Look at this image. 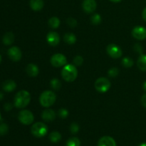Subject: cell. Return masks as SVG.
Returning <instances> with one entry per match:
<instances>
[{
	"mask_svg": "<svg viewBox=\"0 0 146 146\" xmlns=\"http://www.w3.org/2000/svg\"><path fill=\"white\" fill-rule=\"evenodd\" d=\"M56 96L53 91H45L41 94L39 98V102L43 107L48 108L55 103Z\"/></svg>",
	"mask_w": 146,
	"mask_h": 146,
	"instance_id": "3",
	"label": "cell"
},
{
	"mask_svg": "<svg viewBox=\"0 0 146 146\" xmlns=\"http://www.w3.org/2000/svg\"><path fill=\"white\" fill-rule=\"evenodd\" d=\"M3 43L5 45H11L14 41V35L12 32H7L3 36Z\"/></svg>",
	"mask_w": 146,
	"mask_h": 146,
	"instance_id": "19",
	"label": "cell"
},
{
	"mask_svg": "<svg viewBox=\"0 0 146 146\" xmlns=\"http://www.w3.org/2000/svg\"><path fill=\"white\" fill-rule=\"evenodd\" d=\"M142 17H143V19L146 21V8L144 9L143 11Z\"/></svg>",
	"mask_w": 146,
	"mask_h": 146,
	"instance_id": "36",
	"label": "cell"
},
{
	"mask_svg": "<svg viewBox=\"0 0 146 146\" xmlns=\"http://www.w3.org/2000/svg\"><path fill=\"white\" fill-rule=\"evenodd\" d=\"M3 89L7 92H11L17 88V84L13 80H7L3 84Z\"/></svg>",
	"mask_w": 146,
	"mask_h": 146,
	"instance_id": "17",
	"label": "cell"
},
{
	"mask_svg": "<svg viewBox=\"0 0 146 146\" xmlns=\"http://www.w3.org/2000/svg\"><path fill=\"white\" fill-rule=\"evenodd\" d=\"M31 133L36 138H42L48 133V128L44 123L38 122L34 123L31 127Z\"/></svg>",
	"mask_w": 146,
	"mask_h": 146,
	"instance_id": "4",
	"label": "cell"
},
{
	"mask_svg": "<svg viewBox=\"0 0 146 146\" xmlns=\"http://www.w3.org/2000/svg\"><path fill=\"white\" fill-rule=\"evenodd\" d=\"M82 7L84 11L88 14H91L96 9V1L95 0H84L82 3Z\"/></svg>",
	"mask_w": 146,
	"mask_h": 146,
	"instance_id": "11",
	"label": "cell"
},
{
	"mask_svg": "<svg viewBox=\"0 0 146 146\" xmlns=\"http://www.w3.org/2000/svg\"><path fill=\"white\" fill-rule=\"evenodd\" d=\"M58 114L60 118L64 119V118H66L68 115V111L66 109H65V108H61L58 111Z\"/></svg>",
	"mask_w": 146,
	"mask_h": 146,
	"instance_id": "31",
	"label": "cell"
},
{
	"mask_svg": "<svg viewBox=\"0 0 146 146\" xmlns=\"http://www.w3.org/2000/svg\"><path fill=\"white\" fill-rule=\"evenodd\" d=\"M141 104L143 106V107H145L146 108V94H144L142 98H141Z\"/></svg>",
	"mask_w": 146,
	"mask_h": 146,
	"instance_id": "34",
	"label": "cell"
},
{
	"mask_svg": "<svg viewBox=\"0 0 146 146\" xmlns=\"http://www.w3.org/2000/svg\"><path fill=\"white\" fill-rule=\"evenodd\" d=\"M47 42L52 46H56L60 42V36L55 31H51L48 34L46 37Z\"/></svg>",
	"mask_w": 146,
	"mask_h": 146,
	"instance_id": "12",
	"label": "cell"
},
{
	"mask_svg": "<svg viewBox=\"0 0 146 146\" xmlns=\"http://www.w3.org/2000/svg\"><path fill=\"white\" fill-rule=\"evenodd\" d=\"M134 50H135L136 52L140 53V54H142L143 52V47L140 44H136L134 46Z\"/></svg>",
	"mask_w": 146,
	"mask_h": 146,
	"instance_id": "33",
	"label": "cell"
},
{
	"mask_svg": "<svg viewBox=\"0 0 146 146\" xmlns=\"http://www.w3.org/2000/svg\"><path fill=\"white\" fill-rule=\"evenodd\" d=\"M66 146H81V141L76 137H72L67 141Z\"/></svg>",
	"mask_w": 146,
	"mask_h": 146,
	"instance_id": "23",
	"label": "cell"
},
{
	"mask_svg": "<svg viewBox=\"0 0 146 146\" xmlns=\"http://www.w3.org/2000/svg\"><path fill=\"white\" fill-rule=\"evenodd\" d=\"M50 85L53 89L55 90V91H58L61 87V83L59 80L54 78L50 81Z\"/></svg>",
	"mask_w": 146,
	"mask_h": 146,
	"instance_id": "24",
	"label": "cell"
},
{
	"mask_svg": "<svg viewBox=\"0 0 146 146\" xmlns=\"http://www.w3.org/2000/svg\"><path fill=\"white\" fill-rule=\"evenodd\" d=\"M110 1H112V2H114V3H118V2H120L121 0H110Z\"/></svg>",
	"mask_w": 146,
	"mask_h": 146,
	"instance_id": "38",
	"label": "cell"
},
{
	"mask_svg": "<svg viewBox=\"0 0 146 146\" xmlns=\"http://www.w3.org/2000/svg\"><path fill=\"white\" fill-rule=\"evenodd\" d=\"M137 66L138 68L142 71H146V55L141 54L137 61Z\"/></svg>",
	"mask_w": 146,
	"mask_h": 146,
	"instance_id": "18",
	"label": "cell"
},
{
	"mask_svg": "<svg viewBox=\"0 0 146 146\" xmlns=\"http://www.w3.org/2000/svg\"><path fill=\"white\" fill-rule=\"evenodd\" d=\"M48 25L52 29H57L60 26V20L57 17H51L48 20Z\"/></svg>",
	"mask_w": 146,
	"mask_h": 146,
	"instance_id": "22",
	"label": "cell"
},
{
	"mask_svg": "<svg viewBox=\"0 0 146 146\" xmlns=\"http://www.w3.org/2000/svg\"><path fill=\"white\" fill-rule=\"evenodd\" d=\"M41 118L46 122L54 121L56 118V113L52 109H46L41 114Z\"/></svg>",
	"mask_w": 146,
	"mask_h": 146,
	"instance_id": "14",
	"label": "cell"
},
{
	"mask_svg": "<svg viewBox=\"0 0 146 146\" xmlns=\"http://www.w3.org/2000/svg\"><path fill=\"white\" fill-rule=\"evenodd\" d=\"M79 125L76 123H71V126H70V131H71V133L76 134L79 131Z\"/></svg>",
	"mask_w": 146,
	"mask_h": 146,
	"instance_id": "29",
	"label": "cell"
},
{
	"mask_svg": "<svg viewBox=\"0 0 146 146\" xmlns=\"http://www.w3.org/2000/svg\"><path fill=\"white\" fill-rule=\"evenodd\" d=\"M29 5L31 9L38 11L42 9L44 6V2L43 0H30Z\"/></svg>",
	"mask_w": 146,
	"mask_h": 146,
	"instance_id": "16",
	"label": "cell"
},
{
	"mask_svg": "<svg viewBox=\"0 0 146 146\" xmlns=\"http://www.w3.org/2000/svg\"><path fill=\"white\" fill-rule=\"evenodd\" d=\"M1 113H0V121H1Z\"/></svg>",
	"mask_w": 146,
	"mask_h": 146,
	"instance_id": "42",
	"label": "cell"
},
{
	"mask_svg": "<svg viewBox=\"0 0 146 146\" xmlns=\"http://www.w3.org/2000/svg\"><path fill=\"white\" fill-rule=\"evenodd\" d=\"M18 118L24 125H30L34 122V116L32 113L28 110H23L19 113Z\"/></svg>",
	"mask_w": 146,
	"mask_h": 146,
	"instance_id": "6",
	"label": "cell"
},
{
	"mask_svg": "<svg viewBox=\"0 0 146 146\" xmlns=\"http://www.w3.org/2000/svg\"><path fill=\"white\" fill-rule=\"evenodd\" d=\"M98 146H116V143L112 137L104 136L98 141Z\"/></svg>",
	"mask_w": 146,
	"mask_h": 146,
	"instance_id": "13",
	"label": "cell"
},
{
	"mask_svg": "<svg viewBox=\"0 0 146 146\" xmlns=\"http://www.w3.org/2000/svg\"><path fill=\"white\" fill-rule=\"evenodd\" d=\"M107 53L108 55L113 58H118L121 57L123 52L121 48L115 44H111L107 46Z\"/></svg>",
	"mask_w": 146,
	"mask_h": 146,
	"instance_id": "8",
	"label": "cell"
},
{
	"mask_svg": "<svg viewBox=\"0 0 146 146\" xmlns=\"http://www.w3.org/2000/svg\"><path fill=\"white\" fill-rule=\"evenodd\" d=\"M108 74L110 77H113V78H114V77H116L118 75V74H119V69H118V68H115V67H114V68H111V69L108 71Z\"/></svg>",
	"mask_w": 146,
	"mask_h": 146,
	"instance_id": "28",
	"label": "cell"
},
{
	"mask_svg": "<svg viewBox=\"0 0 146 146\" xmlns=\"http://www.w3.org/2000/svg\"><path fill=\"white\" fill-rule=\"evenodd\" d=\"M101 21H102V18H101V15L98 14H94L91 18V23L94 25H98L101 22Z\"/></svg>",
	"mask_w": 146,
	"mask_h": 146,
	"instance_id": "26",
	"label": "cell"
},
{
	"mask_svg": "<svg viewBox=\"0 0 146 146\" xmlns=\"http://www.w3.org/2000/svg\"><path fill=\"white\" fill-rule=\"evenodd\" d=\"M61 76L67 82H73L78 76V70L72 64H66L61 71Z\"/></svg>",
	"mask_w": 146,
	"mask_h": 146,
	"instance_id": "2",
	"label": "cell"
},
{
	"mask_svg": "<svg viewBox=\"0 0 146 146\" xmlns=\"http://www.w3.org/2000/svg\"><path fill=\"white\" fill-rule=\"evenodd\" d=\"M27 74H28L29 76L31 77H35L36 76H38V73H39V69H38V67L37 66L36 64H29L27 66Z\"/></svg>",
	"mask_w": 146,
	"mask_h": 146,
	"instance_id": "15",
	"label": "cell"
},
{
	"mask_svg": "<svg viewBox=\"0 0 146 146\" xmlns=\"http://www.w3.org/2000/svg\"><path fill=\"white\" fill-rule=\"evenodd\" d=\"M66 23H67V24H68V25L71 27V28H75V27L77 26L76 20L74 18H71V17L67 19Z\"/></svg>",
	"mask_w": 146,
	"mask_h": 146,
	"instance_id": "30",
	"label": "cell"
},
{
	"mask_svg": "<svg viewBox=\"0 0 146 146\" xmlns=\"http://www.w3.org/2000/svg\"><path fill=\"white\" fill-rule=\"evenodd\" d=\"M11 108H12V106L10 104H7L4 105V108H5L7 111H9L10 109H11Z\"/></svg>",
	"mask_w": 146,
	"mask_h": 146,
	"instance_id": "35",
	"label": "cell"
},
{
	"mask_svg": "<svg viewBox=\"0 0 146 146\" xmlns=\"http://www.w3.org/2000/svg\"><path fill=\"white\" fill-rule=\"evenodd\" d=\"M1 55H0V63H1Z\"/></svg>",
	"mask_w": 146,
	"mask_h": 146,
	"instance_id": "41",
	"label": "cell"
},
{
	"mask_svg": "<svg viewBox=\"0 0 146 146\" xmlns=\"http://www.w3.org/2000/svg\"><path fill=\"white\" fill-rule=\"evenodd\" d=\"M83 62H84V58H83V57L81 56H76L74 58V63L75 64L76 66H81V64H83Z\"/></svg>",
	"mask_w": 146,
	"mask_h": 146,
	"instance_id": "32",
	"label": "cell"
},
{
	"mask_svg": "<svg viewBox=\"0 0 146 146\" xmlns=\"http://www.w3.org/2000/svg\"><path fill=\"white\" fill-rule=\"evenodd\" d=\"M132 35L138 40H145L146 38V29L141 26H137L132 30Z\"/></svg>",
	"mask_w": 146,
	"mask_h": 146,
	"instance_id": "10",
	"label": "cell"
},
{
	"mask_svg": "<svg viewBox=\"0 0 146 146\" xmlns=\"http://www.w3.org/2000/svg\"><path fill=\"white\" fill-rule=\"evenodd\" d=\"M94 86L97 91L100 93H106L111 88V82L108 78L101 77L96 81Z\"/></svg>",
	"mask_w": 146,
	"mask_h": 146,
	"instance_id": "5",
	"label": "cell"
},
{
	"mask_svg": "<svg viewBox=\"0 0 146 146\" xmlns=\"http://www.w3.org/2000/svg\"><path fill=\"white\" fill-rule=\"evenodd\" d=\"M122 65L125 68H131L133 65V60L129 57H125L122 60Z\"/></svg>",
	"mask_w": 146,
	"mask_h": 146,
	"instance_id": "25",
	"label": "cell"
},
{
	"mask_svg": "<svg viewBox=\"0 0 146 146\" xmlns=\"http://www.w3.org/2000/svg\"><path fill=\"white\" fill-rule=\"evenodd\" d=\"M8 56L11 60L13 61H19L21 60V56H22V53H21V49L17 46H13L9 49Z\"/></svg>",
	"mask_w": 146,
	"mask_h": 146,
	"instance_id": "9",
	"label": "cell"
},
{
	"mask_svg": "<svg viewBox=\"0 0 146 146\" xmlns=\"http://www.w3.org/2000/svg\"><path fill=\"white\" fill-rule=\"evenodd\" d=\"M50 62L53 66L58 68V67L64 66L65 65H66L67 59L64 54H56L51 56Z\"/></svg>",
	"mask_w": 146,
	"mask_h": 146,
	"instance_id": "7",
	"label": "cell"
},
{
	"mask_svg": "<svg viewBox=\"0 0 146 146\" xmlns=\"http://www.w3.org/2000/svg\"><path fill=\"white\" fill-rule=\"evenodd\" d=\"M138 146H146V143H143L140 144Z\"/></svg>",
	"mask_w": 146,
	"mask_h": 146,
	"instance_id": "39",
	"label": "cell"
},
{
	"mask_svg": "<svg viewBox=\"0 0 146 146\" xmlns=\"http://www.w3.org/2000/svg\"><path fill=\"white\" fill-rule=\"evenodd\" d=\"M2 98H3V94H1V93H0V99H1Z\"/></svg>",
	"mask_w": 146,
	"mask_h": 146,
	"instance_id": "40",
	"label": "cell"
},
{
	"mask_svg": "<svg viewBox=\"0 0 146 146\" xmlns=\"http://www.w3.org/2000/svg\"><path fill=\"white\" fill-rule=\"evenodd\" d=\"M31 101V96L28 91L21 90L19 91L14 98V106L18 108H24L29 105Z\"/></svg>",
	"mask_w": 146,
	"mask_h": 146,
	"instance_id": "1",
	"label": "cell"
},
{
	"mask_svg": "<svg viewBox=\"0 0 146 146\" xmlns=\"http://www.w3.org/2000/svg\"><path fill=\"white\" fill-rule=\"evenodd\" d=\"M49 140L52 143H58L61 140V135L57 131H54L49 135Z\"/></svg>",
	"mask_w": 146,
	"mask_h": 146,
	"instance_id": "21",
	"label": "cell"
},
{
	"mask_svg": "<svg viewBox=\"0 0 146 146\" xmlns=\"http://www.w3.org/2000/svg\"><path fill=\"white\" fill-rule=\"evenodd\" d=\"M9 127L6 123L0 124V135H4L8 133Z\"/></svg>",
	"mask_w": 146,
	"mask_h": 146,
	"instance_id": "27",
	"label": "cell"
},
{
	"mask_svg": "<svg viewBox=\"0 0 146 146\" xmlns=\"http://www.w3.org/2000/svg\"><path fill=\"white\" fill-rule=\"evenodd\" d=\"M143 88L144 91H146V81L143 83Z\"/></svg>",
	"mask_w": 146,
	"mask_h": 146,
	"instance_id": "37",
	"label": "cell"
},
{
	"mask_svg": "<svg viewBox=\"0 0 146 146\" xmlns=\"http://www.w3.org/2000/svg\"><path fill=\"white\" fill-rule=\"evenodd\" d=\"M64 40L66 44L69 45L74 44L76 41V37L72 33H66L64 36Z\"/></svg>",
	"mask_w": 146,
	"mask_h": 146,
	"instance_id": "20",
	"label": "cell"
}]
</instances>
